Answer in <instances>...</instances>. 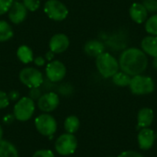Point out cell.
<instances>
[{
    "label": "cell",
    "mask_w": 157,
    "mask_h": 157,
    "mask_svg": "<svg viewBox=\"0 0 157 157\" xmlns=\"http://www.w3.org/2000/svg\"><path fill=\"white\" fill-rule=\"evenodd\" d=\"M45 73H46V76L50 82L58 83L65 77L66 66L61 61L52 60L47 64Z\"/></svg>",
    "instance_id": "9"
},
{
    "label": "cell",
    "mask_w": 157,
    "mask_h": 157,
    "mask_svg": "<svg viewBox=\"0 0 157 157\" xmlns=\"http://www.w3.org/2000/svg\"><path fill=\"white\" fill-rule=\"evenodd\" d=\"M96 66L104 78L112 77L120 70L119 61L113 55L105 52L96 58Z\"/></svg>",
    "instance_id": "2"
},
{
    "label": "cell",
    "mask_w": 157,
    "mask_h": 157,
    "mask_svg": "<svg viewBox=\"0 0 157 157\" xmlns=\"http://www.w3.org/2000/svg\"><path fill=\"white\" fill-rule=\"evenodd\" d=\"M129 86L133 95L144 96V95H148L154 92L155 82L150 76L137 75L132 76Z\"/></svg>",
    "instance_id": "3"
},
{
    "label": "cell",
    "mask_w": 157,
    "mask_h": 157,
    "mask_svg": "<svg viewBox=\"0 0 157 157\" xmlns=\"http://www.w3.org/2000/svg\"><path fill=\"white\" fill-rule=\"evenodd\" d=\"M60 104V98L55 92H48L40 96L38 99V108L44 113L55 110Z\"/></svg>",
    "instance_id": "10"
},
{
    "label": "cell",
    "mask_w": 157,
    "mask_h": 157,
    "mask_svg": "<svg viewBox=\"0 0 157 157\" xmlns=\"http://www.w3.org/2000/svg\"><path fill=\"white\" fill-rule=\"evenodd\" d=\"M2 137H3V129L2 126L0 125V140H2Z\"/></svg>",
    "instance_id": "36"
},
{
    "label": "cell",
    "mask_w": 157,
    "mask_h": 157,
    "mask_svg": "<svg viewBox=\"0 0 157 157\" xmlns=\"http://www.w3.org/2000/svg\"><path fill=\"white\" fill-rule=\"evenodd\" d=\"M33 62L35 65H37L38 67H41L45 64V58L43 56H37L33 59Z\"/></svg>",
    "instance_id": "32"
},
{
    "label": "cell",
    "mask_w": 157,
    "mask_h": 157,
    "mask_svg": "<svg viewBox=\"0 0 157 157\" xmlns=\"http://www.w3.org/2000/svg\"><path fill=\"white\" fill-rule=\"evenodd\" d=\"M109 157H113V156H109Z\"/></svg>",
    "instance_id": "37"
},
{
    "label": "cell",
    "mask_w": 157,
    "mask_h": 157,
    "mask_svg": "<svg viewBox=\"0 0 157 157\" xmlns=\"http://www.w3.org/2000/svg\"><path fill=\"white\" fill-rule=\"evenodd\" d=\"M63 127L67 133L74 134L78 131L80 127V121L76 116H74V115L68 116L64 121Z\"/></svg>",
    "instance_id": "20"
},
{
    "label": "cell",
    "mask_w": 157,
    "mask_h": 157,
    "mask_svg": "<svg viewBox=\"0 0 157 157\" xmlns=\"http://www.w3.org/2000/svg\"><path fill=\"white\" fill-rule=\"evenodd\" d=\"M32 157H55L54 154L52 150L49 149H41V150H38L36 151Z\"/></svg>",
    "instance_id": "27"
},
{
    "label": "cell",
    "mask_w": 157,
    "mask_h": 157,
    "mask_svg": "<svg viewBox=\"0 0 157 157\" xmlns=\"http://www.w3.org/2000/svg\"><path fill=\"white\" fill-rule=\"evenodd\" d=\"M153 66H154V68L157 69V58L154 59V61H153Z\"/></svg>",
    "instance_id": "35"
},
{
    "label": "cell",
    "mask_w": 157,
    "mask_h": 157,
    "mask_svg": "<svg viewBox=\"0 0 157 157\" xmlns=\"http://www.w3.org/2000/svg\"><path fill=\"white\" fill-rule=\"evenodd\" d=\"M35 127L40 134L43 136L52 137L57 131V121L53 116L48 113L39 115L34 121Z\"/></svg>",
    "instance_id": "6"
},
{
    "label": "cell",
    "mask_w": 157,
    "mask_h": 157,
    "mask_svg": "<svg viewBox=\"0 0 157 157\" xmlns=\"http://www.w3.org/2000/svg\"><path fill=\"white\" fill-rule=\"evenodd\" d=\"M41 96V90L40 89V87H33V88H29V97L33 99V100H38Z\"/></svg>",
    "instance_id": "29"
},
{
    "label": "cell",
    "mask_w": 157,
    "mask_h": 157,
    "mask_svg": "<svg viewBox=\"0 0 157 157\" xmlns=\"http://www.w3.org/2000/svg\"><path fill=\"white\" fill-rule=\"evenodd\" d=\"M43 10L46 16L54 21H63L69 14L67 6L59 0H47Z\"/></svg>",
    "instance_id": "5"
},
{
    "label": "cell",
    "mask_w": 157,
    "mask_h": 157,
    "mask_svg": "<svg viewBox=\"0 0 157 157\" xmlns=\"http://www.w3.org/2000/svg\"><path fill=\"white\" fill-rule=\"evenodd\" d=\"M120 69L130 76L142 75L148 66V58L143 50L128 48L120 55Z\"/></svg>",
    "instance_id": "1"
},
{
    "label": "cell",
    "mask_w": 157,
    "mask_h": 157,
    "mask_svg": "<svg viewBox=\"0 0 157 157\" xmlns=\"http://www.w3.org/2000/svg\"><path fill=\"white\" fill-rule=\"evenodd\" d=\"M148 13H156L157 12V0H144L142 3Z\"/></svg>",
    "instance_id": "25"
},
{
    "label": "cell",
    "mask_w": 157,
    "mask_h": 157,
    "mask_svg": "<svg viewBox=\"0 0 157 157\" xmlns=\"http://www.w3.org/2000/svg\"><path fill=\"white\" fill-rule=\"evenodd\" d=\"M156 135L153 130L150 128H144L141 129L138 136H137V141L140 149L142 150H149L153 147L155 141Z\"/></svg>",
    "instance_id": "13"
},
{
    "label": "cell",
    "mask_w": 157,
    "mask_h": 157,
    "mask_svg": "<svg viewBox=\"0 0 157 157\" xmlns=\"http://www.w3.org/2000/svg\"><path fill=\"white\" fill-rule=\"evenodd\" d=\"M131 79L132 76H130L129 75L125 74L122 71H119L117 72L113 76H112V81L113 83L117 86H121V87H125V86H129L130 83H131Z\"/></svg>",
    "instance_id": "22"
},
{
    "label": "cell",
    "mask_w": 157,
    "mask_h": 157,
    "mask_svg": "<svg viewBox=\"0 0 157 157\" xmlns=\"http://www.w3.org/2000/svg\"><path fill=\"white\" fill-rule=\"evenodd\" d=\"M155 114L152 109L143 108L139 110L137 115V130L149 128L154 121Z\"/></svg>",
    "instance_id": "15"
},
{
    "label": "cell",
    "mask_w": 157,
    "mask_h": 157,
    "mask_svg": "<svg viewBox=\"0 0 157 157\" xmlns=\"http://www.w3.org/2000/svg\"><path fill=\"white\" fill-rule=\"evenodd\" d=\"M70 45V40L67 35L63 33H57L54 34L49 42V48L50 51H52L53 53H62L65 52Z\"/></svg>",
    "instance_id": "12"
},
{
    "label": "cell",
    "mask_w": 157,
    "mask_h": 157,
    "mask_svg": "<svg viewBox=\"0 0 157 157\" xmlns=\"http://www.w3.org/2000/svg\"><path fill=\"white\" fill-rule=\"evenodd\" d=\"M144 28L150 35L157 36V13L146 19Z\"/></svg>",
    "instance_id": "23"
},
{
    "label": "cell",
    "mask_w": 157,
    "mask_h": 157,
    "mask_svg": "<svg viewBox=\"0 0 157 157\" xmlns=\"http://www.w3.org/2000/svg\"><path fill=\"white\" fill-rule=\"evenodd\" d=\"M20 82L29 88L40 87L43 84V75L34 67H25L19 72Z\"/></svg>",
    "instance_id": "7"
},
{
    "label": "cell",
    "mask_w": 157,
    "mask_h": 157,
    "mask_svg": "<svg viewBox=\"0 0 157 157\" xmlns=\"http://www.w3.org/2000/svg\"><path fill=\"white\" fill-rule=\"evenodd\" d=\"M9 105V98L6 92L0 90V109H6Z\"/></svg>",
    "instance_id": "28"
},
{
    "label": "cell",
    "mask_w": 157,
    "mask_h": 157,
    "mask_svg": "<svg viewBox=\"0 0 157 157\" xmlns=\"http://www.w3.org/2000/svg\"><path fill=\"white\" fill-rule=\"evenodd\" d=\"M141 47L145 54L157 58V36L149 35L144 37L141 42Z\"/></svg>",
    "instance_id": "16"
},
{
    "label": "cell",
    "mask_w": 157,
    "mask_h": 157,
    "mask_svg": "<svg viewBox=\"0 0 157 157\" xmlns=\"http://www.w3.org/2000/svg\"><path fill=\"white\" fill-rule=\"evenodd\" d=\"M23 5L28 11L34 12L39 9L40 6V0H23Z\"/></svg>",
    "instance_id": "24"
},
{
    "label": "cell",
    "mask_w": 157,
    "mask_h": 157,
    "mask_svg": "<svg viewBox=\"0 0 157 157\" xmlns=\"http://www.w3.org/2000/svg\"><path fill=\"white\" fill-rule=\"evenodd\" d=\"M14 0H0V16L8 12Z\"/></svg>",
    "instance_id": "26"
},
{
    "label": "cell",
    "mask_w": 157,
    "mask_h": 157,
    "mask_svg": "<svg viewBox=\"0 0 157 157\" xmlns=\"http://www.w3.org/2000/svg\"><path fill=\"white\" fill-rule=\"evenodd\" d=\"M7 96H8L9 100H11V101H17L20 98V94H19V92L17 90H12V91H10L7 94Z\"/></svg>",
    "instance_id": "31"
},
{
    "label": "cell",
    "mask_w": 157,
    "mask_h": 157,
    "mask_svg": "<svg viewBox=\"0 0 157 157\" xmlns=\"http://www.w3.org/2000/svg\"><path fill=\"white\" fill-rule=\"evenodd\" d=\"M17 56L18 60L25 64H28L31 62H33L34 55L31 48H29L28 45H21L17 48Z\"/></svg>",
    "instance_id": "19"
},
{
    "label": "cell",
    "mask_w": 157,
    "mask_h": 157,
    "mask_svg": "<svg viewBox=\"0 0 157 157\" xmlns=\"http://www.w3.org/2000/svg\"><path fill=\"white\" fill-rule=\"evenodd\" d=\"M14 36L12 27L6 20H0V42H5L11 40Z\"/></svg>",
    "instance_id": "21"
},
{
    "label": "cell",
    "mask_w": 157,
    "mask_h": 157,
    "mask_svg": "<svg viewBox=\"0 0 157 157\" xmlns=\"http://www.w3.org/2000/svg\"><path fill=\"white\" fill-rule=\"evenodd\" d=\"M14 120H15V117L12 114V115H6V116H5L4 119H3V121L6 124H10V123H12L14 121Z\"/></svg>",
    "instance_id": "33"
},
{
    "label": "cell",
    "mask_w": 157,
    "mask_h": 157,
    "mask_svg": "<svg viewBox=\"0 0 157 157\" xmlns=\"http://www.w3.org/2000/svg\"><path fill=\"white\" fill-rule=\"evenodd\" d=\"M7 15H8L9 20L13 24L18 25L26 19L27 15H28V10L23 5V3L17 0H15L13 1V4L11 7L9 8Z\"/></svg>",
    "instance_id": "11"
},
{
    "label": "cell",
    "mask_w": 157,
    "mask_h": 157,
    "mask_svg": "<svg viewBox=\"0 0 157 157\" xmlns=\"http://www.w3.org/2000/svg\"><path fill=\"white\" fill-rule=\"evenodd\" d=\"M35 102L29 97H23L19 98L14 106L13 115L18 121H27L34 114Z\"/></svg>",
    "instance_id": "4"
},
{
    "label": "cell",
    "mask_w": 157,
    "mask_h": 157,
    "mask_svg": "<svg viewBox=\"0 0 157 157\" xmlns=\"http://www.w3.org/2000/svg\"><path fill=\"white\" fill-rule=\"evenodd\" d=\"M54 54H55V53H53L52 51H49V52H47L45 53L44 58H45V60H48L49 62H51V61H52V59H53V57H54Z\"/></svg>",
    "instance_id": "34"
},
{
    "label": "cell",
    "mask_w": 157,
    "mask_h": 157,
    "mask_svg": "<svg viewBox=\"0 0 157 157\" xmlns=\"http://www.w3.org/2000/svg\"><path fill=\"white\" fill-rule=\"evenodd\" d=\"M129 14L131 18L138 24L145 22L148 17V11L142 3L132 4L129 9Z\"/></svg>",
    "instance_id": "14"
},
{
    "label": "cell",
    "mask_w": 157,
    "mask_h": 157,
    "mask_svg": "<svg viewBox=\"0 0 157 157\" xmlns=\"http://www.w3.org/2000/svg\"><path fill=\"white\" fill-rule=\"evenodd\" d=\"M0 157H18V152L10 142L0 140Z\"/></svg>",
    "instance_id": "18"
},
{
    "label": "cell",
    "mask_w": 157,
    "mask_h": 157,
    "mask_svg": "<svg viewBox=\"0 0 157 157\" xmlns=\"http://www.w3.org/2000/svg\"><path fill=\"white\" fill-rule=\"evenodd\" d=\"M56 152L63 156L73 155L77 148V139L74 134L63 133L59 136L54 144Z\"/></svg>",
    "instance_id": "8"
},
{
    "label": "cell",
    "mask_w": 157,
    "mask_h": 157,
    "mask_svg": "<svg viewBox=\"0 0 157 157\" xmlns=\"http://www.w3.org/2000/svg\"><path fill=\"white\" fill-rule=\"evenodd\" d=\"M84 51L88 56L97 58L99 54L105 52V45L103 44V42L98 40H91L86 42L84 46Z\"/></svg>",
    "instance_id": "17"
},
{
    "label": "cell",
    "mask_w": 157,
    "mask_h": 157,
    "mask_svg": "<svg viewBox=\"0 0 157 157\" xmlns=\"http://www.w3.org/2000/svg\"><path fill=\"white\" fill-rule=\"evenodd\" d=\"M118 157H144V155L135 151H124L121 154H120Z\"/></svg>",
    "instance_id": "30"
}]
</instances>
